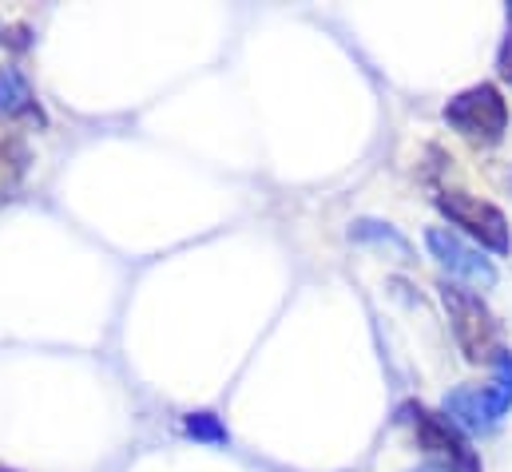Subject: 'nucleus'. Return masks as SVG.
Returning a JSON list of instances; mask_svg holds the SVG:
<instances>
[{
  "label": "nucleus",
  "instance_id": "obj_1",
  "mask_svg": "<svg viewBox=\"0 0 512 472\" xmlns=\"http://www.w3.org/2000/svg\"><path fill=\"white\" fill-rule=\"evenodd\" d=\"M445 123L453 131H461L465 139H477V143H497L509 127V104L501 96V88L493 84H473L465 92H457L449 104H445Z\"/></svg>",
  "mask_w": 512,
  "mask_h": 472
},
{
  "label": "nucleus",
  "instance_id": "obj_2",
  "mask_svg": "<svg viewBox=\"0 0 512 472\" xmlns=\"http://www.w3.org/2000/svg\"><path fill=\"white\" fill-rule=\"evenodd\" d=\"M441 302H445V310H449L453 338H457L461 354L469 357V361H489V357H497V350H501V346H497V322H493L489 306H485L477 294H469V290L445 282V286H441Z\"/></svg>",
  "mask_w": 512,
  "mask_h": 472
},
{
  "label": "nucleus",
  "instance_id": "obj_3",
  "mask_svg": "<svg viewBox=\"0 0 512 472\" xmlns=\"http://www.w3.org/2000/svg\"><path fill=\"white\" fill-rule=\"evenodd\" d=\"M437 211H441L453 227H465L481 246H489V250H497V254H509L512 250L509 219H505L493 203H485V199H477V195H465V191H445V195H437Z\"/></svg>",
  "mask_w": 512,
  "mask_h": 472
},
{
  "label": "nucleus",
  "instance_id": "obj_4",
  "mask_svg": "<svg viewBox=\"0 0 512 472\" xmlns=\"http://www.w3.org/2000/svg\"><path fill=\"white\" fill-rule=\"evenodd\" d=\"M413 429H417V441L421 449L441 465L445 472H481V457L469 449L465 433L441 417V413H429V409H417L413 417Z\"/></svg>",
  "mask_w": 512,
  "mask_h": 472
},
{
  "label": "nucleus",
  "instance_id": "obj_5",
  "mask_svg": "<svg viewBox=\"0 0 512 472\" xmlns=\"http://www.w3.org/2000/svg\"><path fill=\"white\" fill-rule=\"evenodd\" d=\"M425 246H429V254H433L449 274L465 278L469 286H481V290L497 286V266H493L481 250H473L465 238L453 235V231H445V227H429V231H425Z\"/></svg>",
  "mask_w": 512,
  "mask_h": 472
},
{
  "label": "nucleus",
  "instance_id": "obj_6",
  "mask_svg": "<svg viewBox=\"0 0 512 472\" xmlns=\"http://www.w3.org/2000/svg\"><path fill=\"white\" fill-rule=\"evenodd\" d=\"M445 417L465 433H481V429H489L493 421H489V413H485V397L477 393V389H469V385H461V389H453L449 397H445Z\"/></svg>",
  "mask_w": 512,
  "mask_h": 472
},
{
  "label": "nucleus",
  "instance_id": "obj_7",
  "mask_svg": "<svg viewBox=\"0 0 512 472\" xmlns=\"http://www.w3.org/2000/svg\"><path fill=\"white\" fill-rule=\"evenodd\" d=\"M481 397H485L489 421H501L512 409V350H505V346L493 357V381L481 389Z\"/></svg>",
  "mask_w": 512,
  "mask_h": 472
},
{
  "label": "nucleus",
  "instance_id": "obj_8",
  "mask_svg": "<svg viewBox=\"0 0 512 472\" xmlns=\"http://www.w3.org/2000/svg\"><path fill=\"white\" fill-rule=\"evenodd\" d=\"M32 112V88L16 68H0V116H24Z\"/></svg>",
  "mask_w": 512,
  "mask_h": 472
},
{
  "label": "nucleus",
  "instance_id": "obj_9",
  "mask_svg": "<svg viewBox=\"0 0 512 472\" xmlns=\"http://www.w3.org/2000/svg\"><path fill=\"white\" fill-rule=\"evenodd\" d=\"M350 238H358V242H378V246H389L401 262H409L413 258V250H409V242L397 235V231H389V227H382V223H370V219H362V223H354V231H350Z\"/></svg>",
  "mask_w": 512,
  "mask_h": 472
},
{
  "label": "nucleus",
  "instance_id": "obj_10",
  "mask_svg": "<svg viewBox=\"0 0 512 472\" xmlns=\"http://www.w3.org/2000/svg\"><path fill=\"white\" fill-rule=\"evenodd\" d=\"M183 429H187V437L207 441V445H223V441H227V425H223L215 413H191V417L183 421Z\"/></svg>",
  "mask_w": 512,
  "mask_h": 472
},
{
  "label": "nucleus",
  "instance_id": "obj_11",
  "mask_svg": "<svg viewBox=\"0 0 512 472\" xmlns=\"http://www.w3.org/2000/svg\"><path fill=\"white\" fill-rule=\"evenodd\" d=\"M497 72H501L505 84H512V8H509V32H505L501 52H497Z\"/></svg>",
  "mask_w": 512,
  "mask_h": 472
}]
</instances>
